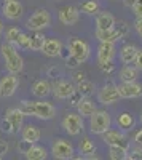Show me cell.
Segmentation results:
<instances>
[{
    "label": "cell",
    "instance_id": "6da1fadb",
    "mask_svg": "<svg viewBox=\"0 0 142 160\" xmlns=\"http://www.w3.org/2000/svg\"><path fill=\"white\" fill-rule=\"evenodd\" d=\"M19 109L22 111L24 115H31V117H37L40 120H51L56 117V108L51 102L46 101H29L24 99L19 104Z\"/></svg>",
    "mask_w": 142,
    "mask_h": 160
},
{
    "label": "cell",
    "instance_id": "7a4b0ae2",
    "mask_svg": "<svg viewBox=\"0 0 142 160\" xmlns=\"http://www.w3.org/2000/svg\"><path fill=\"white\" fill-rule=\"evenodd\" d=\"M0 51H2V58L5 59V66H7V71L11 72V74H19L22 69H24V59L22 56L19 55L18 48L10 43V42H5L0 45Z\"/></svg>",
    "mask_w": 142,
    "mask_h": 160
},
{
    "label": "cell",
    "instance_id": "3957f363",
    "mask_svg": "<svg viewBox=\"0 0 142 160\" xmlns=\"http://www.w3.org/2000/svg\"><path fill=\"white\" fill-rule=\"evenodd\" d=\"M128 32H130V28L126 26V22H120V24L115 22V26H112L110 29H106V31L96 29V38L99 42H113L115 43L118 40H121L123 37H126Z\"/></svg>",
    "mask_w": 142,
    "mask_h": 160
},
{
    "label": "cell",
    "instance_id": "277c9868",
    "mask_svg": "<svg viewBox=\"0 0 142 160\" xmlns=\"http://www.w3.org/2000/svg\"><path fill=\"white\" fill-rule=\"evenodd\" d=\"M112 125V118L107 111H94V114L89 117V130L93 135H102Z\"/></svg>",
    "mask_w": 142,
    "mask_h": 160
},
{
    "label": "cell",
    "instance_id": "5b68a950",
    "mask_svg": "<svg viewBox=\"0 0 142 160\" xmlns=\"http://www.w3.org/2000/svg\"><path fill=\"white\" fill-rule=\"evenodd\" d=\"M50 26H51V15L45 8L35 10L31 15V18L27 19V22H26V28L32 32L34 31H43V29L50 28Z\"/></svg>",
    "mask_w": 142,
    "mask_h": 160
},
{
    "label": "cell",
    "instance_id": "8992f818",
    "mask_svg": "<svg viewBox=\"0 0 142 160\" xmlns=\"http://www.w3.org/2000/svg\"><path fill=\"white\" fill-rule=\"evenodd\" d=\"M67 50L80 64L86 62L89 59V55H91V48H89V45L85 42V40H82V38H72L69 42Z\"/></svg>",
    "mask_w": 142,
    "mask_h": 160
},
{
    "label": "cell",
    "instance_id": "52a82bcc",
    "mask_svg": "<svg viewBox=\"0 0 142 160\" xmlns=\"http://www.w3.org/2000/svg\"><path fill=\"white\" fill-rule=\"evenodd\" d=\"M62 128L64 131L67 133V135L70 136H77V135H80V133L83 131V117L80 114H67L66 117L62 118Z\"/></svg>",
    "mask_w": 142,
    "mask_h": 160
},
{
    "label": "cell",
    "instance_id": "ba28073f",
    "mask_svg": "<svg viewBox=\"0 0 142 160\" xmlns=\"http://www.w3.org/2000/svg\"><path fill=\"white\" fill-rule=\"evenodd\" d=\"M73 154H75V149L73 146L66 141V139H56L51 146V155L58 160H69V158H73Z\"/></svg>",
    "mask_w": 142,
    "mask_h": 160
},
{
    "label": "cell",
    "instance_id": "9c48e42d",
    "mask_svg": "<svg viewBox=\"0 0 142 160\" xmlns=\"http://www.w3.org/2000/svg\"><path fill=\"white\" fill-rule=\"evenodd\" d=\"M19 87V78L18 74H11L8 72L0 78V98H11L16 93Z\"/></svg>",
    "mask_w": 142,
    "mask_h": 160
},
{
    "label": "cell",
    "instance_id": "30bf717a",
    "mask_svg": "<svg viewBox=\"0 0 142 160\" xmlns=\"http://www.w3.org/2000/svg\"><path fill=\"white\" fill-rule=\"evenodd\" d=\"M120 99V93H118V88L117 85L113 83H109V85H104L99 93H97V101L104 106H109V104H115Z\"/></svg>",
    "mask_w": 142,
    "mask_h": 160
},
{
    "label": "cell",
    "instance_id": "8fae6325",
    "mask_svg": "<svg viewBox=\"0 0 142 160\" xmlns=\"http://www.w3.org/2000/svg\"><path fill=\"white\" fill-rule=\"evenodd\" d=\"M102 141H104L107 146H120V148H126L130 149V141L125 136V133L117 131V130H107L106 133H102Z\"/></svg>",
    "mask_w": 142,
    "mask_h": 160
},
{
    "label": "cell",
    "instance_id": "7c38bea8",
    "mask_svg": "<svg viewBox=\"0 0 142 160\" xmlns=\"http://www.w3.org/2000/svg\"><path fill=\"white\" fill-rule=\"evenodd\" d=\"M120 98L125 99H136L142 96V85L137 82H121L120 85H117Z\"/></svg>",
    "mask_w": 142,
    "mask_h": 160
},
{
    "label": "cell",
    "instance_id": "4fadbf2b",
    "mask_svg": "<svg viewBox=\"0 0 142 160\" xmlns=\"http://www.w3.org/2000/svg\"><path fill=\"white\" fill-rule=\"evenodd\" d=\"M73 91H75V87L69 80H56L54 83H51V93L58 99H67Z\"/></svg>",
    "mask_w": 142,
    "mask_h": 160
},
{
    "label": "cell",
    "instance_id": "5bb4252c",
    "mask_svg": "<svg viewBox=\"0 0 142 160\" xmlns=\"http://www.w3.org/2000/svg\"><path fill=\"white\" fill-rule=\"evenodd\" d=\"M3 16L10 21H18L22 13H24V7L21 5L19 0H7V2L3 3Z\"/></svg>",
    "mask_w": 142,
    "mask_h": 160
},
{
    "label": "cell",
    "instance_id": "9a60e30c",
    "mask_svg": "<svg viewBox=\"0 0 142 160\" xmlns=\"http://www.w3.org/2000/svg\"><path fill=\"white\" fill-rule=\"evenodd\" d=\"M58 18L64 26H73L80 19V11H78V8H75L72 5H67V7H62L59 10Z\"/></svg>",
    "mask_w": 142,
    "mask_h": 160
},
{
    "label": "cell",
    "instance_id": "2e32d148",
    "mask_svg": "<svg viewBox=\"0 0 142 160\" xmlns=\"http://www.w3.org/2000/svg\"><path fill=\"white\" fill-rule=\"evenodd\" d=\"M115 53H117V48H115L113 42H101L99 48H97V64H106L113 61Z\"/></svg>",
    "mask_w": 142,
    "mask_h": 160
},
{
    "label": "cell",
    "instance_id": "e0dca14e",
    "mask_svg": "<svg viewBox=\"0 0 142 160\" xmlns=\"http://www.w3.org/2000/svg\"><path fill=\"white\" fill-rule=\"evenodd\" d=\"M24 117H26V115L22 114V111H21L19 108H10V109H7V112H5V118L11 123L13 131H15V133L21 131V128H22V125H24Z\"/></svg>",
    "mask_w": 142,
    "mask_h": 160
},
{
    "label": "cell",
    "instance_id": "ac0fdd59",
    "mask_svg": "<svg viewBox=\"0 0 142 160\" xmlns=\"http://www.w3.org/2000/svg\"><path fill=\"white\" fill-rule=\"evenodd\" d=\"M62 43L61 40L58 38H46L45 43H43V48H42V53L48 58H56V56H61V51H62Z\"/></svg>",
    "mask_w": 142,
    "mask_h": 160
},
{
    "label": "cell",
    "instance_id": "d6986e66",
    "mask_svg": "<svg viewBox=\"0 0 142 160\" xmlns=\"http://www.w3.org/2000/svg\"><path fill=\"white\" fill-rule=\"evenodd\" d=\"M115 22H117V19L109 11H101L96 15V29H99V31L110 29L112 26H115Z\"/></svg>",
    "mask_w": 142,
    "mask_h": 160
},
{
    "label": "cell",
    "instance_id": "ffe728a7",
    "mask_svg": "<svg viewBox=\"0 0 142 160\" xmlns=\"http://www.w3.org/2000/svg\"><path fill=\"white\" fill-rule=\"evenodd\" d=\"M40 136H42V133H40V128H38L37 125H32V123L22 125V128H21V138L24 141H29L31 144H34V142H37L38 139H40Z\"/></svg>",
    "mask_w": 142,
    "mask_h": 160
},
{
    "label": "cell",
    "instance_id": "44dd1931",
    "mask_svg": "<svg viewBox=\"0 0 142 160\" xmlns=\"http://www.w3.org/2000/svg\"><path fill=\"white\" fill-rule=\"evenodd\" d=\"M77 111H78V114L83 117V118H89L94 111H96V104L91 101V98L89 96H83L82 101L77 104Z\"/></svg>",
    "mask_w": 142,
    "mask_h": 160
},
{
    "label": "cell",
    "instance_id": "7402d4cb",
    "mask_svg": "<svg viewBox=\"0 0 142 160\" xmlns=\"http://www.w3.org/2000/svg\"><path fill=\"white\" fill-rule=\"evenodd\" d=\"M137 51H139V48H137L136 45H133V43L123 45L121 50H120V61H121L123 64H133L134 59H136Z\"/></svg>",
    "mask_w": 142,
    "mask_h": 160
},
{
    "label": "cell",
    "instance_id": "603a6c76",
    "mask_svg": "<svg viewBox=\"0 0 142 160\" xmlns=\"http://www.w3.org/2000/svg\"><path fill=\"white\" fill-rule=\"evenodd\" d=\"M32 93H34L35 98L45 99L46 96L51 95V83L48 80H38V82H35L34 87H32Z\"/></svg>",
    "mask_w": 142,
    "mask_h": 160
},
{
    "label": "cell",
    "instance_id": "cb8c5ba5",
    "mask_svg": "<svg viewBox=\"0 0 142 160\" xmlns=\"http://www.w3.org/2000/svg\"><path fill=\"white\" fill-rule=\"evenodd\" d=\"M24 157L27 160H45L48 157V152L43 146H38V144H31V148L26 151Z\"/></svg>",
    "mask_w": 142,
    "mask_h": 160
},
{
    "label": "cell",
    "instance_id": "d4e9b609",
    "mask_svg": "<svg viewBox=\"0 0 142 160\" xmlns=\"http://www.w3.org/2000/svg\"><path fill=\"white\" fill-rule=\"evenodd\" d=\"M121 82H136L137 77H139V69L136 66H131V64H125L120 74H118Z\"/></svg>",
    "mask_w": 142,
    "mask_h": 160
},
{
    "label": "cell",
    "instance_id": "484cf974",
    "mask_svg": "<svg viewBox=\"0 0 142 160\" xmlns=\"http://www.w3.org/2000/svg\"><path fill=\"white\" fill-rule=\"evenodd\" d=\"M45 40H46V37L42 34V31H34V34L29 35V50H32V51H42Z\"/></svg>",
    "mask_w": 142,
    "mask_h": 160
},
{
    "label": "cell",
    "instance_id": "4316f807",
    "mask_svg": "<svg viewBox=\"0 0 142 160\" xmlns=\"http://www.w3.org/2000/svg\"><path fill=\"white\" fill-rule=\"evenodd\" d=\"M134 123H136V120H134V117H133L130 112H123V114H120V115L117 117V125H118V128H121L123 131L131 130V128L134 127Z\"/></svg>",
    "mask_w": 142,
    "mask_h": 160
},
{
    "label": "cell",
    "instance_id": "83f0119b",
    "mask_svg": "<svg viewBox=\"0 0 142 160\" xmlns=\"http://www.w3.org/2000/svg\"><path fill=\"white\" fill-rule=\"evenodd\" d=\"M109 157L112 160H126L128 158V149L120 148V146H109Z\"/></svg>",
    "mask_w": 142,
    "mask_h": 160
},
{
    "label": "cell",
    "instance_id": "f1b7e54d",
    "mask_svg": "<svg viewBox=\"0 0 142 160\" xmlns=\"http://www.w3.org/2000/svg\"><path fill=\"white\" fill-rule=\"evenodd\" d=\"M75 88L82 93V96H91L93 93H94V83L89 82V80H86V78L80 80V82H77V87Z\"/></svg>",
    "mask_w": 142,
    "mask_h": 160
},
{
    "label": "cell",
    "instance_id": "f546056e",
    "mask_svg": "<svg viewBox=\"0 0 142 160\" xmlns=\"http://www.w3.org/2000/svg\"><path fill=\"white\" fill-rule=\"evenodd\" d=\"M78 151L80 154H83V157H88V155H91L96 152V146L93 144L91 139H88V138H83L78 144Z\"/></svg>",
    "mask_w": 142,
    "mask_h": 160
},
{
    "label": "cell",
    "instance_id": "4dcf8cb0",
    "mask_svg": "<svg viewBox=\"0 0 142 160\" xmlns=\"http://www.w3.org/2000/svg\"><path fill=\"white\" fill-rule=\"evenodd\" d=\"M85 15H89V16H94L99 13V3L97 0H88V2H85L80 8Z\"/></svg>",
    "mask_w": 142,
    "mask_h": 160
},
{
    "label": "cell",
    "instance_id": "1f68e13d",
    "mask_svg": "<svg viewBox=\"0 0 142 160\" xmlns=\"http://www.w3.org/2000/svg\"><path fill=\"white\" fill-rule=\"evenodd\" d=\"M15 47L18 50H29V35L21 32L16 38V42H15Z\"/></svg>",
    "mask_w": 142,
    "mask_h": 160
},
{
    "label": "cell",
    "instance_id": "d6a6232c",
    "mask_svg": "<svg viewBox=\"0 0 142 160\" xmlns=\"http://www.w3.org/2000/svg\"><path fill=\"white\" fill-rule=\"evenodd\" d=\"M19 34H21V31H19L18 28H10V29L5 32V40L15 45V42H16V38H18Z\"/></svg>",
    "mask_w": 142,
    "mask_h": 160
},
{
    "label": "cell",
    "instance_id": "836d02e7",
    "mask_svg": "<svg viewBox=\"0 0 142 160\" xmlns=\"http://www.w3.org/2000/svg\"><path fill=\"white\" fill-rule=\"evenodd\" d=\"M82 98H83V96H82V93H80L78 90H77V88H75V91L72 93V95H70L67 99H69V104H70V106L77 108V104H78V102L82 101Z\"/></svg>",
    "mask_w": 142,
    "mask_h": 160
},
{
    "label": "cell",
    "instance_id": "e575fe53",
    "mask_svg": "<svg viewBox=\"0 0 142 160\" xmlns=\"http://www.w3.org/2000/svg\"><path fill=\"white\" fill-rule=\"evenodd\" d=\"M128 160H142V148L133 149V151H128Z\"/></svg>",
    "mask_w": 142,
    "mask_h": 160
},
{
    "label": "cell",
    "instance_id": "d590c367",
    "mask_svg": "<svg viewBox=\"0 0 142 160\" xmlns=\"http://www.w3.org/2000/svg\"><path fill=\"white\" fill-rule=\"evenodd\" d=\"M99 68H101V71L104 72V74L109 75V74H112L115 71V64H113V61H110V62H106V64H101Z\"/></svg>",
    "mask_w": 142,
    "mask_h": 160
},
{
    "label": "cell",
    "instance_id": "8d00e7d4",
    "mask_svg": "<svg viewBox=\"0 0 142 160\" xmlns=\"http://www.w3.org/2000/svg\"><path fill=\"white\" fill-rule=\"evenodd\" d=\"M0 128H2V131H5V133H8V135H13V127H11V123L8 122L7 118H2V123H0Z\"/></svg>",
    "mask_w": 142,
    "mask_h": 160
},
{
    "label": "cell",
    "instance_id": "74e56055",
    "mask_svg": "<svg viewBox=\"0 0 142 160\" xmlns=\"http://www.w3.org/2000/svg\"><path fill=\"white\" fill-rule=\"evenodd\" d=\"M66 62H67V68H69V69H77V68L80 66V62L77 61L72 55H69V56L66 58Z\"/></svg>",
    "mask_w": 142,
    "mask_h": 160
},
{
    "label": "cell",
    "instance_id": "f35d334b",
    "mask_svg": "<svg viewBox=\"0 0 142 160\" xmlns=\"http://www.w3.org/2000/svg\"><path fill=\"white\" fill-rule=\"evenodd\" d=\"M131 8H133V13H134L137 18H142V0H137V2Z\"/></svg>",
    "mask_w": 142,
    "mask_h": 160
},
{
    "label": "cell",
    "instance_id": "ab89813d",
    "mask_svg": "<svg viewBox=\"0 0 142 160\" xmlns=\"http://www.w3.org/2000/svg\"><path fill=\"white\" fill-rule=\"evenodd\" d=\"M29 148H31V142L22 139V141H19V144H18V148H16V149H18V152H21V154L24 155V154H26V151H27Z\"/></svg>",
    "mask_w": 142,
    "mask_h": 160
},
{
    "label": "cell",
    "instance_id": "60d3db41",
    "mask_svg": "<svg viewBox=\"0 0 142 160\" xmlns=\"http://www.w3.org/2000/svg\"><path fill=\"white\" fill-rule=\"evenodd\" d=\"M8 151H10V144L5 141V139H0V155H7L8 154Z\"/></svg>",
    "mask_w": 142,
    "mask_h": 160
},
{
    "label": "cell",
    "instance_id": "b9f144b4",
    "mask_svg": "<svg viewBox=\"0 0 142 160\" xmlns=\"http://www.w3.org/2000/svg\"><path fill=\"white\" fill-rule=\"evenodd\" d=\"M134 66L139 69V71H142V50H139L137 51V55H136V59H134Z\"/></svg>",
    "mask_w": 142,
    "mask_h": 160
},
{
    "label": "cell",
    "instance_id": "7bdbcfd3",
    "mask_svg": "<svg viewBox=\"0 0 142 160\" xmlns=\"http://www.w3.org/2000/svg\"><path fill=\"white\" fill-rule=\"evenodd\" d=\"M134 29H136L137 35L142 38V18H137V19H136V22H134Z\"/></svg>",
    "mask_w": 142,
    "mask_h": 160
},
{
    "label": "cell",
    "instance_id": "ee69618b",
    "mask_svg": "<svg viewBox=\"0 0 142 160\" xmlns=\"http://www.w3.org/2000/svg\"><path fill=\"white\" fill-rule=\"evenodd\" d=\"M134 142H136V146L142 148V130H137V131H136V135H134Z\"/></svg>",
    "mask_w": 142,
    "mask_h": 160
},
{
    "label": "cell",
    "instance_id": "f6af8a7d",
    "mask_svg": "<svg viewBox=\"0 0 142 160\" xmlns=\"http://www.w3.org/2000/svg\"><path fill=\"white\" fill-rule=\"evenodd\" d=\"M73 78L77 80V82H80V80H83V78H85V74H83V72H75Z\"/></svg>",
    "mask_w": 142,
    "mask_h": 160
},
{
    "label": "cell",
    "instance_id": "bcb514c9",
    "mask_svg": "<svg viewBox=\"0 0 142 160\" xmlns=\"http://www.w3.org/2000/svg\"><path fill=\"white\" fill-rule=\"evenodd\" d=\"M137 2V0H123V3H125V7H128V8H131L134 3Z\"/></svg>",
    "mask_w": 142,
    "mask_h": 160
},
{
    "label": "cell",
    "instance_id": "7dc6e473",
    "mask_svg": "<svg viewBox=\"0 0 142 160\" xmlns=\"http://www.w3.org/2000/svg\"><path fill=\"white\" fill-rule=\"evenodd\" d=\"M2 32H3V21L0 19V34H2Z\"/></svg>",
    "mask_w": 142,
    "mask_h": 160
},
{
    "label": "cell",
    "instance_id": "c3c4849f",
    "mask_svg": "<svg viewBox=\"0 0 142 160\" xmlns=\"http://www.w3.org/2000/svg\"><path fill=\"white\" fill-rule=\"evenodd\" d=\"M140 123H142V112H140Z\"/></svg>",
    "mask_w": 142,
    "mask_h": 160
},
{
    "label": "cell",
    "instance_id": "681fc988",
    "mask_svg": "<svg viewBox=\"0 0 142 160\" xmlns=\"http://www.w3.org/2000/svg\"><path fill=\"white\" fill-rule=\"evenodd\" d=\"M2 158H3V157H2V155H0V160H2Z\"/></svg>",
    "mask_w": 142,
    "mask_h": 160
},
{
    "label": "cell",
    "instance_id": "f907efd6",
    "mask_svg": "<svg viewBox=\"0 0 142 160\" xmlns=\"http://www.w3.org/2000/svg\"><path fill=\"white\" fill-rule=\"evenodd\" d=\"M58 2H62V0H58Z\"/></svg>",
    "mask_w": 142,
    "mask_h": 160
},
{
    "label": "cell",
    "instance_id": "816d5d0a",
    "mask_svg": "<svg viewBox=\"0 0 142 160\" xmlns=\"http://www.w3.org/2000/svg\"><path fill=\"white\" fill-rule=\"evenodd\" d=\"M112 2H115V0H112Z\"/></svg>",
    "mask_w": 142,
    "mask_h": 160
},
{
    "label": "cell",
    "instance_id": "f5cc1de1",
    "mask_svg": "<svg viewBox=\"0 0 142 160\" xmlns=\"http://www.w3.org/2000/svg\"><path fill=\"white\" fill-rule=\"evenodd\" d=\"M5 2H7V0H5Z\"/></svg>",
    "mask_w": 142,
    "mask_h": 160
}]
</instances>
